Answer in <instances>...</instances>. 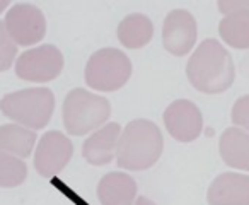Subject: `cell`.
<instances>
[{"mask_svg": "<svg viewBox=\"0 0 249 205\" xmlns=\"http://www.w3.org/2000/svg\"><path fill=\"white\" fill-rule=\"evenodd\" d=\"M28 178V166L22 159L12 154L0 152V186L14 188Z\"/></svg>", "mask_w": 249, "mask_h": 205, "instance_id": "ac0fdd59", "label": "cell"}, {"mask_svg": "<svg viewBox=\"0 0 249 205\" xmlns=\"http://www.w3.org/2000/svg\"><path fill=\"white\" fill-rule=\"evenodd\" d=\"M0 112L29 130L45 129L55 112V96L48 87L16 91L0 99Z\"/></svg>", "mask_w": 249, "mask_h": 205, "instance_id": "3957f363", "label": "cell"}, {"mask_svg": "<svg viewBox=\"0 0 249 205\" xmlns=\"http://www.w3.org/2000/svg\"><path fill=\"white\" fill-rule=\"evenodd\" d=\"M218 33L232 48H249V11H237L224 16L218 24Z\"/></svg>", "mask_w": 249, "mask_h": 205, "instance_id": "e0dca14e", "label": "cell"}, {"mask_svg": "<svg viewBox=\"0 0 249 205\" xmlns=\"http://www.w3.org/2000/svg\"><path fill=\"white\" fill-rule=\"evenodd\" d=\"M121 127L118 123H106L99 130L92 133L84 142L82 156L92 166H104L109 164L116 157L118 142L121 137Z\"/></svg>", "mask_w": 249, "mask_h": 205, "instance_id": "7c38bea8", "label": "cell"}, {"mask_svg": "<svg viewBox=\"0 0 249 205\" xmlns=\"http://www.w3.org/2000/svg\"><path fill=\"white\" fill-rule=\"evenodd\" d=\"M63 125L72 135H86L104 127L111 115L109 101L86 89H72L63 101Z\"/></svg>", "mask_w": 249, "mask_h": 205, "instance_id": "277c9868", "label": "cell"}, {"mask_svg": "<svg viewBox=\"0 0 249 205\" xmlns=\"http://www.w3.org/2000/svg\"><path fill=\"white\" fill-rule=\"evenodd\" d=\"M218 149L227 166L249 171V132L231 127L222 133Z\"/></svg>", "mask_w": 249, "mask_h": 205, "instance_id": "5bb4252c", "label": "cell"}, {"mask_svg": "<svg viewBox=\"0 0 249 205\" xmlns=\"http://www.w3.org/2000/svg\"><path fill=\"white\" fill-rule=\"evenodd\" d=\"M152 36L154 24L143 14H130L118 24V39L124 48H142L149 45Z\"/></svg>", "mask_w": 249, "mask_h": 205, "instance_id": "9a60e30c", "label": "cell"}, {"mask_svg": "<svg viewBox=\"0 0 249 205\" xmlns=\"http://www.w3.org/2000/svg\"><path fill=\"white\" fill-rule=\"evenodd\" d=\"M164 150L162 132L154 122L139 118L121 132L116 149V163L128 171H143L159 161Z\"/></svg>", "mask_w": 249, "mask_h": 205, "instance_id": "7a4b0ae2", "label": "cell"}, {"mask_svg": "<svg viewBox=\"0 0 249 205\" xmlns=\"http://www.w3.org/2000/svg\"><path fill=\"white\" fill-rule=\"evenodd\" d=\"M218 11L224 16L237 11H249V0H222L218 2Z\"/></svg>", "mask_w": 249, "mask_h": 205, "instance_id": "44dd1931", "label": "cell"}, {"mask_svg": "<svg viewBox=\"0 0 249 205\" xmlns=\"http://www.w3.org/2000/svg\"><path fill=\"white\" fill-rule=\"evenodd\" d=\"M63 70V55L56 46L41 45L26 50L16 62L19 79L29 82H50Z\"/></svg>", "mask_w": 249, "mask_h": 205, "instance_id": "8992f818", "label": "cell"}, {"mask_svg": "<svg viewBox=\"0 0 249 205\" xmlns=\"http://www.w3.org/2000/svg\"><path fill=\"white\" fill-rule=\"evenodd\" d=\"M132 62L121 50L101 48L92 53L86 65V82L90 89L113 93L128 82Z\"/></svg>", "mask_w": 249, "mask_h": 205, "instance_id": "5b68a950", "label": "cell"}, {"mask_svg": "<svg viewBox=\"0 0 249 205\" xmlns=\"http://www.w3.org/2000/svg\"><path fill=\"white\" fill-rule=\"evenodd\" d=\"M232 122L237 129L249 132V94L239 97L232 108Z\"/></svg>", "mask_w": 249, "mask_h": 205, "instance_id": "ffe728a7", "label": "cell"}, {"mask_svg": "<svg viewBox=\"0 0 249 205\" xmlns=\"http://www.w3.org/2000/svg\"><path fill=\"white\" fill-rule=\"evenodd\" d=\"M16 55H18V45L12 41L4 22L0 21V72L11 69Z\"/></svg>", "mask_w": 249, "mask_h": 205, "instance_id": "d6986e66", "label": "cell"}, {"mask_svg": "<svg viewBox=\"0 0 249 205\" xmlns=\"http://www.w3.org/2000/svg\"><path fill=\"white\" fill-rule=\"evenodd\" d=\"M207 200L210 205H249V176L222 173L212 181Z\"/></svg>", "mask_w": 249, "mask_h": 205, "instance_id": "8fae6325", "label": "cell"}, {"mask_svg": "<svg viewBox=\"0 0 249 205\" xmlns=\"http://www.w3.org/2000/svg\"><path fill=\"white\" fill-rule=\"evenodd\" d=\"M4 26L12 41L19 46L36 45L46 35L45 16L33 4H16L9 9Z\"/></svg>", "mask_w": 249, "mask_h": 205, "instance_id": "52a82bcc", "label": "cell"}, {"mask_svg": "<svg viewBox=\"0 0 249 205\" xmlns=\"http://www.w3.org/2000/svg\"><path fill=\"white\" fill-rule=\"evenodd\" d=\"M135 205H156V204L152 200H149L147 197H139L135 200Z\"/></svg>", "mask_w": 249, "mask_h": 205, "instance_id": "7402d4cb", "label": "cell"}, {"mask_svg": "<svg viewBox=\"0 0 249 205\" xmlns=\"http://www.w3.org/2000/svg\"><path fill=\"white\" fill-rule=\"evenodd\" d=\"M191 86L205 94H220L232 86L235 77L232 56L217 39H205L186 65Z\"/></svg>", "mask_w": 249, "mask_h": 205, "instance_id": "6da1fadb", "label": "cell"}, {"mask_svg": "<svg viewBox=\"0 0 249 205\" xmlns=\"http://www.w3.org/2000/svg\"><path fill=\"white\" fill-rule=\"evenodd\" d=\"M196 21L193 14L184 9L169 12L162 26V45L171 55L183 56L193 50L196 43Z\"/></svg>", "mask_w": 249, "mask_h": 205, "instance_id": "9c48e42d", "label": "cell"}, {"mask_svg": "<svg viewBox=\"0 0 249 205\" xmlns=\"http://www.w3.org/2000/svg\"><path fill=\"white\" fill-rule=\"evenodd\" d=\"M7 7H9V2H7V0H0V14H2V12H4Z\"/></svg>", "mask_w": 249, "mask_h": 205, "instance_id": "603a6c76", "label": "cell"}, {"mask_svg": "<svg viewBox=\"0 0 249 205\" xmlns=\"http://www.w3.org/2000/svg\"><path fill=\"white\" fill-rule=\"evenodd\" d=\"M97 198L103 205H133L137 198V183L126 173H107L97 185Z\"/></svg>", "mask_w": 249, "mask_h": 205, "instance_id": "4fadbf2b", "label": "cell"}, {"mask_svg": "<svg viewBox=\"0 0 249 205\" xmlns=\"http://www.w3.org/2000/svg\"><path fill=\"white\" fill-rule=\"evenodd\" d=\"M36 146V133L18 123H7L0 127V152L12 156L28 157Z\"/></svg>", "mask_w": 249, "mask_h": 205, "instance_id": "2e32d148", "label": "cell"}, {"mask_svg": "<svg viewBox=\"0 0 249 205\" xmlns=\"http://www.w3.org/2000/svg\"><path fill=\"white\" fill-rule=\"evenodd\" d=\"M164 125L173 139L179 142H191L200 137L203 118L195 103L188 99H176L164 112Z\"/></svg>", "mask_w": 249, "mask_h": 205, "instance_id": "30bf717a", "label": "cell"}, {"mask_svg": "<svg viewBox=\"0 0 249 205\" xmlns=\"http://www.w3.org/2000/svg\"><path fill=\"white\" fill-rule=\"evenodd\" d=\"M73 154V146L70 139L62 132H46L39 139L35 154V168L41 176L53 178L63 171L70 163Z\"/></svg>", "mask_w": 249, "mask_h": 205, "instance_id": "ba28073f", "label": "cell"}]
</instances>
